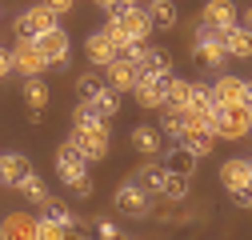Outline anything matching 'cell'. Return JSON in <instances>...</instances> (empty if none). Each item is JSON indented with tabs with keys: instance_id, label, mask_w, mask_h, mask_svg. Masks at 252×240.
Here are the masks:
<instances>
[{
	"instance_id": "cell-17",
	"label": "cell",
	"mask_w": 252,
	"mask_h": 240,
	"mask_svg": "<svg viewBox=\"0 0 252 240\" xmlns=\"http://www.w3.org/2000/svg\"><path fill=\"white\" fill-rule=\"evenodd\" d=\"M132 148H136L144 160H156V156L164 152V132H160V128L140 124V128H132Z\"/></svg>"
},
{
	"instance_id": "cell-25",
	"label": "cell",
	"mask_w": 252,
	"mask_h": 240,
	"mask_svg": "<svg viewBox=\"0 0 252 240\" xmlns=\"http://www.w3.org/2000/svg\"><path fill=\"white\" fill-rule=\"evenodd\" d=\"M188 96H192V80H184V76L164 80V108H184Z\"/></svg>"
},
{
	"instance_id": "cell-12",
	"label": "cell",
	"mask_w": 252,
	"mask_h": 240,
	"mask_svg": "<svg viewBox=\"0 0 252 240\" xmlns=\"http://www.w3.org/2000/svg\"><path fill=\"white\" fill-rule=\"evenodd\" d=\"M200 24L212 28V32H224V28L236 24V4L232 0H208L204 12H200Z\"/></svg>"
},
{
	"instance_id": "cell-36",
	"label": "cell",
	"mask_w": 252,
	"mask_h": 240,
	"mask_svg": "<svg viewBox=\"0 0 252 240\" xmlns=\"http://www.w3.org/2000/svg\"><path fill=\"white\" fill-rule=\"evenodd\" d=\"M96 240H128L116 224H108V220H96Z\"/></svg>"
},
{
	"instance_id": "cell-14",
	"label": "cell",
	"mask_w": 252,
	"mask_h": 240,
	"mask_svg": "<svg viewBox=\"0 0 252 240\" xmlns=\"http://www.w3.org/2000/svg\"><path fill=\"white\" fill-rule=\"evenodd\" d=\"M220 40H224V52L232 60H252V28L248 24H232L220 32Z\"/></svg>"
},
{
	"instance_id": "cell-32",
	"label": "cell",
	"mask_w": 252,
	"mask_h": 240,
	"mask_svg": "<svg viewBox=\"0 0 252 240\" xmlns=\"http://www.w3.org/2000/svg\"><path fill=\"white\" fill-rule=\"evenodd\" d=\"M44 212H48V220H56V224H64L68 232L76 228V216H72V208H68L64 200H52V196H48V200H44Z\"/></svg>"
},
{
	"instance_id": "cell-13",
	"label": "cell",
	"mask_w": 252,
	"mask_h": 240,
	"mask_svg": "<svg viewBox=\"0 0 252 240\" xmlns=\"http://www.w3.org/2000/svg\"><path fill=\"white\" fill-rule=\"evenodd\" d=\"M212 140H216V136H212V132H204V128L196 124V120H192V116H188V124H184V132L176 136V144H180V148H188V152H192L196 160L212 152Z\"/></svg>"
},
{
	"instance_id": "cell-38",
	"label": "cell",
	"mask_w": 252,
	"mask_h": 240,
	"mask_svg": "<svg viewBox=\"0 0 252 240\" xmlns=\"http://www.w3.org/2000/svg\"><path fill=\"white\" fill-rule=\"evenodd\" d=\"M40 4H44V8H52V12L60 16V12H72V4H76V0H40Z\"/></svg>"
},
{
	"instance_id": "cell-9",
	"label": "cell",
	"mask_w": 252,
	"mask_h": 240,
	"mask_svg": "<svg viewBox=\"0 0 252 240\" xmlns=\"http://www.w3.org/2000/svg\"><path fill=\"white\" fill-rule=\"evenodd\" d=\"M56 176L64 180V184H76L80 176H88V160H84V152L72 140H64L56 148Z\"/></svg>"
},
{
	"instance_id": "cell-10",
	"label": "cell",
	"mask_w": 252,
	"mask_h": 240,
	"mask_svg": "<svg viewBox=\"0 0 252 240\" xmlns=\"http://www.w3.org/2000/svg\"><path fill=\"white\" fill-rule=\"evenodd\" d=\"M44 68H48V60L40 56L36 40H16V48H12V72L32 80V76H44Z\"/></svg>"
},
{
	"instance_id": "cell-26",
	"label": "cell",
	"mask_w": 252,
	"mask_h": 240,
	"mask_svg": "<svg viewBox=\"0 0 252 240\" xmlns=\"http://www.w3.org/2000/svg\"><path fill=\"white\" fill-rule=\"evenodd\" d=\"M144 12H148V20H152V28H172V24L180 20V12H176L172 0H152Z\"/></svg>"
},
{
	"instance_id": "cell-24",
	"label": "cell",
	"mask_w": 252,
	"mask_h": 240,
	"mask_svg": "<svg viewBox=\"0 0 252 240\" xmlns=\"http://www.w3.org/2000/svg\"><path fill=\"white\" fill-rule=\"evenodd\" d=\"M164 180H168V168H164V164H156V160H148V164L140 168V176H136V184H140L148 196H160Z\"/></svg>"
},
{
	"instance_id": "cell-39",
	"label": "cell",
	"mask_w": 252,
	"mask_h": 240,
	"mask_svg": "<svg viewBox=\"0 0 252 240\" xmlns=\"http://www.w3.org/2000/svg\"><path fill=\"white\" fill-rule=\"evenodd\" d=\"M8 72H12V52H8V48H0V80H4Z\"/></svg>"
},
{
	"instance_id": "cell-37",
	"label": "cell",
	"mask_w": 252,
	"mask_h": 240,
	"mask_svg": "<svg viewBox=\"0 0 252 240\" xmlns=\"http://www.w3.org/2000/svg\"><path fill=\"white\" fill-rule=\"evenodd\" d=\"M68 188H72V192H76L80 200H88V196H92V176H80L76 184H68Z\"/></svg>"
},
{
	"instance_id": "cell-5",
	"label": "cell",
	"mask_w": 252,
	"mask_h": 240,
	"mask_svg": "<svg viewBox=\"0 0 252 240\" xmlns=\"http://www.w3.org/2000/svg\"><path fill=\"white\" fill-rule=\"evenodd\" d=\"M56 12L52 8H44V4H32V8H24L20 16H16V40H36L40 32H48V28H56Z\"/></svg>"
},
{
	"instance_id": "cell-40",
	"label": "cell",
	"mask_w": 252,
	"mask_h": 240,
	"mask_svg": "<svg viewBox=\"0 0 252 240\" xmlns=\"http://www.w3.org/2000/svg\"><path fill=\"white\" fill-rule=\"evenodd\" d=\"M96 8H104V12H108V16H112V12H116V8H124V0H96Z\"/></svg>"
},
{
	"instance_id": "cell-18",
	"label": "cell",
	"mask_w": 252,
	"mask_h": 240,
	"mask_svg": "<svg viewBox=\"0 0 252 240\" xmlns=\"http://www.w3.org/2000/svg\"><path fill=\"white\" fill-rule=\"evenodd\" d=\"M104 72H108V88H116V92H132L136 80H140V72H136L132 60H112Z\"/></svg>"
},
{
	"instance_id": "cell-33",
	"label": "cell",
	"mask_w": 252,
	"mask_h": 240,
	"mask_svg": "<svg viewBox=\"0 0 252 240\" xmlns=\"http://www.w3.org/2000/svg\"><path fill=\"white\" fill-rule=\"evenodd\" d=\"M36 240H68V228L48 216H36Z\"/></svg>"
},
{
	"instance_id": "cell-44",
	"label": "cell",
	"mask_w": 252,
	"mask_h": 240,
	"mask_svg": "<svg viewBox=\"0 0 252 240\" xmlns=\"http://www.w3.org/2000/svg\"><path fill=\"white\" fill-rule=\"evenodd\" d=\"M244 24H248V28H252V8H248V16H244Z\"/></svg>"
},
{
	"instance_id": "cell-1",
	"label": "cell",
	"mask_w": 252,
	"mask_h": 240,
	"mask_svg": "<svg viewBox=\"0 0 252 240\" xmlns=\"http://www.w3.org/2000/svg\"><path fill=\"white\" fill-rule=\"evenodd\" d=\"M68 140L84 152V160H88V164H92V160H104V156H108V148H112L108 120H76Z\"/></svg>"
},
{
	"instance_id": "cell-22",
	"label": "cell",
	"mask_w": 252,
	"mask_h": 240,
	"mask_svg": "<svg viewBox=\"0 0 252 240\" xmlns=\"http://www.w3.org/2000/svg\"><path fill=\"white\" fill-rule=\"evenodd\" d=\"M24 104H28V112L32 116H40L44 108H48V100H52V92H48V84H44V76H32V80H24Z\"/></svg>"
},
{
	"instance_id": "cell-30",
	"label": "cell",
	"mask_w": 252,
	"mask_h": 240,
	"mask_svg": "<svg viewBox=\"0 0 252 240\" xmlns=\"http://www.w3.org/2000/svg\"><path fill=\"white\" fill-rule=\"evenodd\" d=\"M16 192H20V196H28L32 204H44V200H48V184L40 180V172H36V168L20 180V188H16Z\"/></svg>"
},
{
	"instance_id": "cell-27",
	"label": "cell",
	"mask_w": 252,
	"mask_h": 240,
	"mask_svg": "<svg viewBox=\"0 0 252 240\" xmlns=\"http://www.w3.org/2000/svg\"><path fill=\"white\" fill-rule=\"evenodd\" d=\"M184 112L192 116V120H200V116H212V112H216V108H212V96H208V88H204V84H192V96H188Z\"/></svg>"
},
{
	"instance_id": "cell-21",
	"label": "cell",
	"mask_w": 252,
	"mask_h": 240,
	"mask_svg": "<svg viewBox=\"0 0 252 240\" xmlns=\"http://www.w3.org/2000/svg\"><path fill=\"white\" fill-rule=\"evenodd\" d=\"M84 52H88V64H92V68H108L112 60H120V56L112 52V44L104 40V32H92V36L84 40Z\"/></svg>"
},
{
	"instance_id": "cell-42",
	"label": "cell",
	"mask_w": 252,
	"mask_h": 240,
	"mask_svg": "<svg viewBox=\"0 0 252 240\" xmlns=\"http://www.w3.org/2000/svg\"><path fill=\"white\" fill-rule=\"evenodd\" d=\"M124 4H136V8H148L152 0H124Z\"/></svg>"
},
{
	"instance_id": "cell-3",
	"label": "cell",
	"mask_w": 252,
	"mask_h": 240,
	"mask_svg": "<svg viewBox=\"0 0 252 240\" xmlns=\"http://www.w3.org/2000/svg\"><path fill=\"white\" fill-rule=\"evenodd\" d=\"M248 132H252V104H236V108H220L216 112L212 136H220V140H244Z\"/></svg>"
},
{
	"instance_id": "cell-28",
	"label": "cell",
	"mask_w": 252,
	"mask_h": 240,
	"mask_svg": "<svg viewBox=\"0 0 252 240\" xmlns=\"http://www.w3.org/2000/svg\"><path fill=\"white\" fill-rule=\"evenodd\" d=\"M100 32H104V40H108V44H112V52H116V56H120V60H128V52H132V48H136V44H132V40H128V36H124V32H120V24H116V20H112V16H108V24H104V28H100Z\"/></svg>"
},
{
	"instance_id": "cell-11",
	"label": "cell",
	"mask_w": 252,
	"mask_h": 240,
	"mask_svg": "<svg viewBox=\"0 0 252 240\" xmlns=\"http://www.w3.org/2000/svg\"><path fill=\"white\" fill-rule=\"evenodd\" d=\"M116 208H120L124 216L140 220V216H148V212H152V196L136 184V180H128V184H120V188H116Z\"/></svg>"
},
{
	"instance_id": "cell-7",
	"label": "cell",
	"mask_w": 252,
	"mask_h": 240,
	"mask_svg": "<svg viewBox=\"0 0 252 240\" xmlns=\"http://www.w3.org/2000/svg\"><path fill=\"white\" fill-rule=\"evenodd\" d=\"M112 20L120 24V32L128 36L132 44H148V36H152V20H148V12H144V8L124 4V8H116V12H112Z\"/></svg>"
},
{
	"instance_id": "cell-34",
	"label": "cell",
	"mask_w": 252,
	"mask_h": 240,
	"mask_svg": "<svg viewBox=\"0 0 252 240\" xmlns=\"http://www.w3.org/2000/svg\"><path fill=\"white\" fill-rule=\"evenodd\" d=\"M100 88H104V76H100V72H84V76L76 80V92H80V100H92V96L100 92Z\"/></svg>"
},
{
	"instance_id": "cell-8",
	"label": "cell",
	"mask_w": 252,
	"mask_h": 240,
	"mask_svg": "<svg viewBox=\"0 0 252 240\" xmlns=\"http://www.w3.org/2000/svg\"><path fill=\"white\" fill-rule=\"evenodd\" d=\"M36 48H40V56L48 60V68H64V64H68V48H72V44H68V32L56 24V28H48V32H40V36H36Z\"/></svg>"
},
{
	"instance_id": "cell-2",
	"label": "cell",
	"mask_w": 252,
	"mask_h": 240,
	"mask_svg": "<svg viewBox=\"0 0 252 240\" xmlns=\"http://www.w3.org/2000/svg\"><path fill=\"white\" fill-rule=\"evenodd\" d=\"M208 96H212V108H236V104H252V84L244 76H220L212 88H208Z\"/></svg>"
},
{
	"instance_id": "cell-15",
	"label": "cell",
	"mask_w": 252,
	"mask_h": 240,
	"mask_svg": "<svg viewBox=\"0 0 252 240\" xmlns=\"http://www.w3.org/2000/svg\"><path fill=\"white\" fill-rule=\"evenodd\" d=\"M32 172V160L24 152H0V184L8 188H20V180Z\"/></svg>"
},
{
	"instance_id": "cell-16",
	"label": "cell",
	"mask_w": 252,
	"mask_h": 240,
	"mask_svg": "<svg viewBox=\"0 0 252 240\" xmlns=\"http://www.w3.org/2000/svg\"><path fill=\"white\" fill-rule=\"evenodd\" d=\"M0 236L4 240H36V216L32 212H8L0 220Z\"/></svg>"
},
{
	"instance_id": "cell-23",
	"label": "cell",
	"mask_w": 252,
	"mask_h": 240,
	"mask_svg": "<svg viewBox=\"0 0 252 240\" xmlns=\"http://www.w3.org/2000/svg\"><path fill=\"white\" fill-rule=\"evenodd\" d=\"M88 108H92V116H96V120H112L116 112H120V92H116V88H100V92L96 96H92V100H84Z\"/></svg>"
},
{
	"instance_id": "cell-6",
	"label": "cell",
	"mask_w": 252,
	"mask_h": 240,
	"mask_svg": "<svg viewBox=\"0 0 252 240\" xmlns=\"http://www.w3.org/2000/svg\"><path fill=\"white\" fill-rule=\"evenodd\" d=\"M128 60L136 64V72H140V76H152V80H168V76H172L168 56H164L160 48H152V44H136V48L128 52Z\"/></svg>"
},
{
	"instance_id": "cell-20",
	"label": "cell",
	"mask_w": 252,
	"mask_h": 240,
	"mask_svg": "<svg viewBox=\"0 0 252 240\" xmlns=\"http://www.w3.org/2000/svg\"><path fill=\"white\" fill-rule=\"evenodd\" d=\"M132 96L140 108H164V80H152V76H140Z\"/></svg>"
},
{
	"instance_id": "cell-29",
	"label": "cell",
	"mask_w": 252,
	"mask_h": 240,
	"mask_svg": "<svg viewBox=\"0 0 252 240\" xmlns=\"http://www.w3.org/2000/svg\"><path fill=\"white\" fill-rule=\"evenodd\" d=\"M172 176H188V180H192V168H196V156L192 152H188V148H172V152H168V164H164Z\"/></svg>"
},
{
	"instance_id": "cell-45",
	"label": "cell",
	"mask_w": 252,
	"mask_h": 240,
	"mask_svg": "<svg viewBox=\"0 0 252 240\" xmlns=\"http://www.w3.org/2000/svg\"><path fill=\"white\" fill-rule=\"evenodd\" d=\"M0 240H4V236H0Z\"/></svg>"
},
{
	"instance_id": "cell-4",
	"label": "cell",
	"mask_w": 252,
	"mask_h": 240,
	"mask_svg": "<svg viewBox=\"0 0 252 240\" xmlns=\"http://www.w3.org/2000/svg\"><path fill=\"white\" fill-rule=\"evenodd\" d=\"M192 60L200 68H220L228 60V52H224V40H220V32H212V28H204V24H196V44H192Z\"/></svg>"
},
{
	"instance_id": "cell-31",
	"label": "cell",
	"mask_w": 252,
	"mask_h": 240,
	"mask_svg": "<svg viewBox=\"0 0 252 240\" xmlns=\"http://www.w3.org/2000/svg\"><path fill=\"white\" fill-rule=\"evenodd\" d=\"M164 116H160V132L164 136H180L184 132V124H188V112L184 108H160Z\"/></svg>"
},
{
	"instance_id": "cell-41",
	"label": "cell",
	"mask_w": 252,
	"mask_h": 240,
	"mask_svg": "<svg viewBox=\"0 0 252 240\" xmlns=\"http://www.w3.org/2000/svg\"><path fill=\"white\" fill-rule=\"evenodd\" d=\"M236 200H240V204H252V180H248V184L236 192Z\"/></svg>"
},
{
	"instance_id": "cell-35",
	"label": "cell",
	"mask_w": 252,
	"mask_h": 240,
	"mask_svg": "<svg viewBox=\"0 0 252 240\" xmlns=\"http://www.w3.org/2000/svg\"><path fill=\"white\" fill-rule=\"evenodd\" d=\"M160 196H164V200H184V196H188V176H172V172H168Z\"/></svg>"
},
{
	"instance_id": "cell-43",
	"label": "cell",
	"mask_w": 252,
	"mask_h": 240,
	"mask_svg": "<svg viewBox=\"0 0 252 240\" xmlns=\"http://www.w3.org/2000/svg\"><path fill=\"white\" fill-rule=\"evenodd\" d=\"M68 240H88V236H80V232H68Z\"/></svg>"
},
{
	"instance_id": "cell-19",
	"label": "cell",
	"mask_w": 252,
	"mask_h": 240,
	"mask_svg": "<svg viewBox=\"0 0 252 240\" xmlns=\"http://www.w3.org/2000/svg\"><path fill=\"white\" fill-rule=\"evenodd\" d=\"M220 180H224V188L236 196L244 184H248V180H252V160H224V168H220Z\"/></svg>"
}]
</instances>
